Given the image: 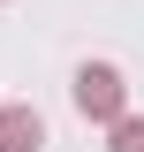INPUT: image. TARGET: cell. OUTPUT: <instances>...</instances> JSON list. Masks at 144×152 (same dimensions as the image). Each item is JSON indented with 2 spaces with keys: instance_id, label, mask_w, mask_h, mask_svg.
<instances>
[{
  "instance_id": "6da1fadb",
  "label": "cell",
  "mask_w": 144,
  "mask_h": 152,
  "mask_svg": "<svg viewBox=\"0 0 144 152\" xmlns=\"http://www.w3.org/2000/svg\"><path fill=\"white\" fill-rule=\"evenodd\" d=\"M68 99H76V114H84V122H99V129H106V122H121V114H129V76L114 69V61H84V69H76V84H68Z\"/></svg>"
},
{
  "instance_id": "7a4b0ae2",
  "label": "cell",
  "mask_w": 144,
  "mask_h": 152,
  "mask_svg": "<svg viewBox=\"0 0 144 152\" xmlns=\"http://www.w3.org/2000/svg\"><path fill=\"white\" fill-rule=\"evenodd\" d=\"M38 145H46V122H38V107L8 99V107H0V152H38Z\"/></svg>"
},
{
  "instance_id": "3957f363",
  "label": "cell",
  "mask_w": 144,
  "mask_h": 152,
  "mask_svg": "<svg viewBox=\"0 0 144 152\" xmlns=\"http://www.w3.org/2000/svg\"><path fill=\"white\" fill-rule=\"evenodd\" d=\"M106 152H144V114H121V122H106Z\"/></svg>"
}]
</instances>
